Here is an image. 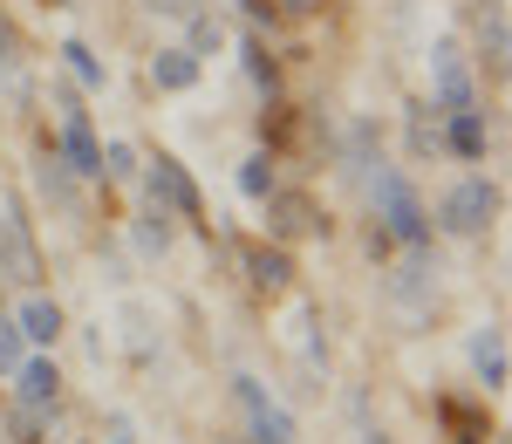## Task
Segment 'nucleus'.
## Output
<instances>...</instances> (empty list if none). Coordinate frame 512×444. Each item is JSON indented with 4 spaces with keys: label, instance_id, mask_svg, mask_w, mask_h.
Wrapping results in <instances>:
<instances>
[{
    "label": "nucleus",
    "instance_id": "12",
    "mask_svg": "<svg viewBox=\"0 0 512 444\" xmlns=\"http://www.w3.org/2000/svg\"><path fill=\"white\" fill-rule=\"evenodd\" d=\"M246 267H253V287H260V294H280V287L294 281V267H287V253H280V246H253V253H246Z\"/></svg>",
    "mask_w": 512,
    "mask_h": 444
},
{
    "label": "nucleus",
    "instance_id": "6",
    "mask_svg": "<svg viewBox=\"0 0 512 444\" xmlns=\"http://www.w3.org/2000/svg\"><path fill=\"white\" fill-rule=\"evenodd\" d=\"M14 397H21V410H48L62 404V369L48 363V356H21V369H14Z\"/></svg>",
    "mask_w": 512,
    "mask_h": 444
},
{
    "label": "nucleus",
    "instance_id": "23",
    "mask_svg": "<svg viewBox=\"0 0 512 444\" xmlns=\"http://www.w3.org/2000/svg\"><path fill=\"white\" fill-rule=\"evenodd\" d=\"M287 7H294V14H315V7H321V0H287Z\"/></svg>",
    "mask_w": 512,
    "mask_h": 444
},
{
    "label": "nucleus",
    "instance_id": "5",
    "mask_svg": "<svg viewBox=\"0 0 512 444\" xmlns=\"http://www.w3.org/2000/svg\"><path fill=\"white\" fill-rule=\"evenodd\" d=\"M144 192H151V212H178V219L198 212V185L185 178V164H171V158H158L144 171Z\"/></svg>",
    "mask_w": 512,
    "mask_h": 444
},
{
    "label": "nucleus",
    "instance_id": "25",
    "mask_svg": "<svg viewBox=\"0 0 512 444\" xmlns=\"http://www.w3.org/2000/svg\"><path fill=\"white\" fill-rule=\"evenodd\" d=\"M0 281H7V267H0Z\"/></svg>",
    "mask_w": 512,
    "mask_h": 444
},
{
    "label": "nucleus",
    "instance_id": "19",
    "mask_svg": "<svg viewBox=\"0 0 512 444\" xmlns=\"http://www.w3.org/2000/svg\"><path fill=\"white\" fill-rule=\"evenodd\" d=\"M137 171V151L130 144H103V178H130Z\"/></svg>",
    "mask_w": 512,
    "mask_h": 444
},
{
    "label": "nucleus",
    "instance_id": "18",
    "mask_svg": "<svg viewBox=\"0 0 512 444\" xmlns=\"http://www.w3.org/2000/svg\"><path fill=\"white\" fill-rule=\"evenodd\" d=\"M21 356H28L21 328H14V315H0V376H14V369H21Z\"/></svg>",
    "mask_w": 512,
    "mask_h": 444
},
{
    "label": "nucleus",
    "instance_id": "4",
    "mask_svg": "<svg viewBox=\"0 0 512 444\" xmlns=\"http://www.w3.org/2000/svg\"><path fill=\"white\" fill-rule=\"evenodd\" d=\"M62 164H69L76 178H103V144H96L89 117L76 110V96L62 103Z\"/></svg>",
    "mask_w": 512,
    "mask_h": 444
},
{
    "label": "nucleus",
    "instance_id": "20",
    "mask_svg": "<svg viewBox=\"0 0 512 444\" xmlns=\"http://www.w3.org/2000/svg\"><path fill=\"white\" fill-rule=\"evenodd\" d=\"M246 76H253V82H274V62H267V48H260V41H246Z\"/></svg>",
    "mask_w": 512,
    "mask_h": 444
},
{
    "label": "nucleus",
    "instance_id": "8",
    "mask_svg": "<svg viewBox=\"0 0 512 444\" xmlns=\"http://www.w3.org/2000/svg\"><path fill=\"white\" fill-rule=\"evenodd\" d=\"M472 369L485 390H506V328H478L472 335Z\"/></svg>",
    "mask_w": 512,
    "mask_h": 444
},
{
    "label": "nucleus",
    "instance_id": "21",
    "mask_svg": "<svg viewBox=\"0 0 512 444\" xmlns=\"http://www.w3.org/2000/svg\"><path fill=\"white\" fill-rule=\"evenodd\" d=\"M158 14H178V21H192V14H205V0H151Z\"/></svg>",
    "mask_w": 512,
    "mask_h": 444
},
{
    "label": "nucleus",
    "instance_id": "10",
    "mask_svg": "<svg viewBox=\"0 0 512 444\" xmlns=\"http://www.w3.org/2000/svg\"><path fill=\"white\" fill-rule=\"evenodd\" d=\"M14 328H21V342H55V335H62V308H55L48 294H28L21 315H14Z\"/></svg>",
    "mask_w": 512,
    "mask_h": 444
},
{
    "label": "nucleus",
    "instance_id": "7",
    "mask_svg": "<svg viewBox=\"0 0 512 444\" xmlns=\"http://www.w3.org/2000/svg\"><path fill=\"white\" fill-rule=\"evenodd\" d=\"M431 76H437V103L444 110H472V76H465V55L458 48H437Z\"/></svg>",
    "mask_w": 512,
    "mask_h": 444
},
{
    "label": "nucleus",
    "instance_id": "16",
    "mask_svg": "<svg viewBox=\"0 0 512 444\" xmlns=\"http://www.w3.org/2000/svg\"><path fill=\"white\" fill-rule=\"evenodd\" d=\"M478 35H485V55L506 62V0H485L478 7Z\"/></svg>",
    "mask_w": 512,
    "mask_h": 444
},
{
    "label": "nucleus",
    "instance_id": "14",
    "mask_svg": "<svg viewBox=\"0 0 512 444\" xmlns=\"http://www.w3.org/2000/svg\"><path fill=\"white\" fill-rule=\"evenodd\" d=\"M239 192H246V199H274V158H267V151L239 158Z\"/></svg>",
    "mask_w": 512,
    "mask_h": 444
},
{
    "label": "nucleus",
    "instance_id": "9",
    "mask_svg": "<svg viewBox=\"0 0 512 444\" xmlns=\"http://www.w3.org/2000/svg\"><path fill=\"white\" fill-rule=\"evenodd\" d=\"M485 144H492V130L478 110H451V130H444V151L451 158H485Z\"/></svg>",
    "mask_w": 512,
    "mask_h": 444
},
{
    "label": "nucleus",
    "instance_id": "3",
    "mask_svg": "<svg viewBox=\"0 0 512 444\" xmlns=\"http://www.w3.org/2000/svg\"><path fill=\"white\" fill-rule=\"evenodd\" d=\"M376 219L390 226V240H403V246H431V219H424L417 192H410L396 171H376Z\"/></svg>",
    "mask_w": 512,
    "mask_h": 444
},
{
    "label": "nucleus",
    "instance_id": "22",
    "mask_svg": "<svg viewBox=\"0 0 512 444\" xmlns=\"http://www.w3.org/2000/svg\"><path fill=\"white\" fill-rule=\"evenodd\" d=\"M103 444H144V438H137V424H130V417H110V438H103Z\"/></svg>",
    "mask_w": 512,
    "mask_h": 444
},
{
    "label": "nucleus",
    "instance_id": "11",
    "mask_svg": "<svg viewBox=\"0 0 512 444\" xmlns=\"http://www.w3.org/2000/svg\"><path fill=\"white\" fill-rule=\"evenodd\" d=\"M198 69H205V62L185 55V48H158V55H151V82H158V89H192Z\"/></svg>",
    "mask_w": 512,
    "mask_h": 444
},
{
    "label": "nucleus",
    "instance_id": "17",
    "mask_svg": "<svg viewBox=\"0 0 512 444\" xmlns=\"http://www.w3.org/2000/svg\"><path fill=\"white\" fill-rule=\"evenodd\" d=\"M226 48V35H219V21H205V14H192V41H185V55H198V62H212Z\"/></svg>",
    "mask_w": 512,
    "mask_h": 444
},
{
    "label": "nucleus",
    "instance_id": "1",
    "mask_svg": "<svg viewBox=\"0 0 512 444\" xmlns=\"http://www.w3.org/2000/svg\"><path fill=\"white\" fill-rule=\"evenodd\" d=\"M233 397H239V417H246V444H294L301 438L287 404H280L260 376H233Z\"/></svg>",
    "mask_w": 512,
    "mask_h": 444
},
{
    "label": "nucleus",
    "instance_id": "15",
    "mask_svg": "<svg viewBox=\"0 0 512 444\" xmlns=\"http://www.w3.org/2000/svg\"><path fill=\"white\" fill-rule=\"evenodd\" d=\"M62 62H69V76H76L82 89H103V62H96L89 41H62Z\"/></svg>",
    "mask_w": 512,
    "mask_h": 444
},
{
    "label": "nucleus",
    "instance_id": "24",
    "mask_svg": "<svg viewBox=\"0 0 512 444\" xmlns=\"http://www.w3.org/2000/svg\"><path fill=\"white\" fill-rule=\"evenodd\" d=\"M0 62H7V28H0Z\"/></svg>",
    "mask_w": 512,
    "mask_h": 444
},
{
    "label": "nucleus",
    "instance_id": "2",
    "mask_svg": "<svg viewBox=\"0 0 512 444\" xmlns=\"http://www.w3.org/2000/svg\"><path fill=\"white\" fill-rule=\"evenodd\" d=\"M492 219H499V185H492V178H465V185H451L444 205H437V226H444V233H458V240L485 233Z\"/></svg>",
    "mask_w": 512,
    "mask_h": 444
},
{
    "label": "nucleus",
    "instance_id": "13",
    "mask_svg": "<svg viewBox=\"0 0 512 444\" xmlns=\"http://www.w3.org/2000/svg\"><path fill=\"white\" fill-rule=\"evenodd\" d=\"M274 233H280V240H301V233H321L315 205H308V199H280V205H274Z\"/></svg>",
    "mask_w": 512,
    "mask_h": 444
}]
</instances>
